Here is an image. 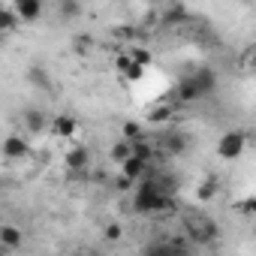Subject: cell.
<instances>
[{
  "instance_id": "cell-18",
  "label": "cell",
  "mask_w": 256,
  "mask_h": 256,
  "mask_svg": "<svg viewBox=\"0 0 256 256\" xmlns=\"http://www.w3.org/2000/svg\"><path fill=\"white\" fill-rule=\"evenodd\" d=\"M172 114H175V108H172L169 102H163V106L157 102V106H151V112H148V120H151V124H163V120H169Z\"/></svg>"
},
{
  "instance_id": "cell-13",
  "label": "cell",
  "mask_w": 256,
  "mask_h": 256,
  "mask_svg": "<svg viewBox=\"0 0 256 256\" xmlns=\"http://www.w3.org/2000/svg\"><path fill=\"white\" fill-rule=\"evenodd\" d=\"M126 54H130V60L136 64V66H151L154 64V54L148 52V48H142V46H126Z\"/></svg>"
},
{
  "instance_id": "cell-5",
  "label": "cell",
  "mask_w": 256,
  "mask_h": 256,
  "mask_svg": "<svg viewBox=\"0 0 256 256\" xmlns=\"http://www.w3.org/2000/svg\"><path fill=\"white\" fill-rule=\"evenodd\" d=\"M64 166H66L70 172H84V169L90 166V151H88V145H72V148L64 154Z\"/></svg>"
},
{
  "instance_id": "cell-4",
  "label": "cell",
  "mask_w": 256,
  "mask_h": 256,
  "mask_svg": "<svg viewBox=\"0 0 256 256\" xmlns=\"http://www.w3.org/2000/svg\"><path fill=\"white\" fill-rule=\"evenodd\" d=\"M0 154H4L6 160H24L28 154H30V145H28V139L24 136H6L4 142H0Z\"/></svg>"
},
{
  "instance_id": "cell-14",
  "label": "cell",
  "mask_w": 256,
  "mask_h": 256,
  "mask_svg": "<svg viewBox=\"0 0 256 256\" xmlns=\"http://www.w3.org/2000/svg\"><path fill=\"white\" fill-rule=\"evenodd\" d=\"M28 82H30L34 88H40V90H52V78H48V72H46L42 66H30V70H28Z\"/></svg>"
},
{
  "instance_id": "cell-3",
  "label": "cell",
  "mask_w": 256,
  "mask_h": 256,
  "mask_svg": "<svg viewBox=\"0 0 256 256\" xmlns=\"http://www.w3.org/2000/svg\"><path fill=\"white\" fill-rule=\"evenodd\" d=\"M247 151V133L244 130H229L217 142V157L220 160H238Z\"/></svg>"
},
{
  "instance_id": "cell-12",
  "label": "cell",
  "mask_w": 256,
  "mask_h": 256,
  "mask_svg": "<svg viewBox=\"0 0 256 256\" xmlns=\"http://www.w3.org/2000/svg\"><path fill=\"white\" fill-rule=\"evenodd\" d=\"M217 190H220L217 175H208V178L199 181V187H196V199H199V202H211V199L217 196Z\"/></svg>"
},
{
  "instance_id": "cell-22",
  "label": "cell",
  "mask_w": 256,
  "mask_h": 256,
  "mask_svg": "<svg viewBox=\"0 0 256 256\" xmlns=\"http://www.w3.org/2000/svg\"><path fill=\"white\" fill-rule=\"evenodd\" d=\"M102 238H106V241H112V244H114V241H120V238H124L120 223H108V226L102 229Z\"/></svg>"
},
{
  "instance_id": "cell-11",
  "label": "cell",
  "mask_w": 256,
  "mask_h": 256,
  "mask_svg": "<svg viewBox=\"0 0 256 256\" xmlns=\"http://www.w3.org/2000/svg\"><path fill=\"white\" fill-rule=\"evenodd\" d=\"M18 28H22V22H18V16L12 12V6L0 4V36H6V34H12V30H18Z\"/></svg>"
},
{
  "instance_id": "cell-24",
  "label": "cell",
  "mask_w": 256,
  "mask_h": 256,
  "mask_svg": "<svg viewBox=\"0 0 256 256\" xmlns=\"http://www.w3.org/2000/svg\"><path fill=\"white\" fill-rule=\"evenodd\" d=\"M112 34H114V36H120V40H136V36H139V30H136V28H112Z\"/></svg>"
},
{
  "instance_id": "cell-19",
  "label": "cell",
  "mask_w": 256,
  "mask_h": 256,
  "mask_svg": "<svg viewBox=\"0 0 256 256\" xmlns=\"http://www.w3.org/2000/svg\"><path fill=\"white\" fill-rule=\"evenodd\" d=\"M120 133H124V142H139V139H145V136H142V124H139V120H124Z\"/></svg>"
},
{
  "instance_id": "cell-6",
  "label": "cell",
  "mask_w": 256,
  "mask_h": 256,
  "mask_svg": "<svg viewBox=\"0 0 256 256\" xmlns=\"http://www.w3.org/2000/svg\"><path fill=\"white\" fill-rule=\"evenodd\" d=\"M12 12L18 16L22 24H30L42 16V0H16L12 4Z\"/></svg>"
},
{
  "instance_id": "cell-2",
  "label": "cell",
  "mask_w": 256,
  "mask_h": 256,
  "mask_svg": "<svg viewBox=\"0 0 256 256\" xmlns=\"http://www.w3.org/2000/svg\"><path fill=\"white\" fill-rule=\"evenodd\" d=\"M214 84H217L214 72H211V70H199L196 76H187V78L178 82V88H175V100H178V102H196V100L208 96V94L214 90Z\"/></svg>"
},
{
  "instance_id": "cell-8",
  "label": "cell",
  "mask_w": 256,
  "mask_h": 256,
  "mask_svg": "<svg viewBox=\"0 0 256 256\" xmlns=\"http://www.w3.org/2000/svg\"><path fill=\"white\" fill-rule=\"evenodd\" d=\"M118 169H120V175H124L126 181H133V184H136V181H142V178H145V172H148V163H142L139 157H133V154H130V157H126V160L118 166Z\"/></svg>"
},
{
  "instance_id": "cell-20",
  "label": "cell",
  "mask_w": 256,
  "mask_h": 256,
  "mask_svg": "<svg viewBox=\"0 0 256 256\" xmlns=\"http://www.w3.org/2000/svg\"><path fill=\"white\" fill-rule=\"evenodd\" d=\"M108 157H112V163H118V166H120L126 157H130V142H124V139H120V142H114V145H112V151H108Z\"/></svg>"
},
{
  "instance_id": "cell-15",
  "label": "cell",
  "mask_w": 256,
  "mask_h": 256,
  "mask_svg": "<svg viewBox=\"0 0 256 256\" xmlns=\"http://www.w3.org/2000/svg\"><path fill=\"white\" fill-rule=\"evenodd\" d=\"M130 154H133V157H139L142 163H151V157H154V145H151L148 139H139V142H130Z\"/></svg>"
},
{
  "instance_id": "cell-9",
  "label": "cell",
  "mask_w": 256,
  "mask_h": 256,
  "mask_svg": "<svg viewBox=\"0 0 256 256\" xmlns=\"http://www.w3.org/2000/svg\"><path fill=\"white\" fill-rule=\"evenodd\" d=\"M0 244H4L6 250H16V247H22V244H24V232H22L18 226H12V223L0 226Z\"/></svg>"
},
{
  "instance_id": "cell-16",
  "label": "cell",
  "mask_w": 256,
  "mask_h": 256,
  "mask_svg": "<svg viewBox=\"0 0 256 256\" xmlns=\"http://www.w3.org/2000/svg\"><path fill=\"white\" fill-rule=\"evenodd\" d=\"M184 18H187V6H181V4L169 6V10L160 16V22H163V24H184Z\"/></svg>"
},
{
  "instance_id": "cell-17",
  "label": "cell",
  "mask_w": 256,
  "mask_h": 256,
  "mask_svg": "<svg viewBox=\"0 0 256 256\" xmlns=\"http://www.w3.org/2000/svg\"><path fill=\"white\" fill-rule=\"evenodd\" d=\"M94 46H96V40H94L90 34H76V36H72V52H76V54H90Z\"/></svg>"
},
{
  "instance_id": "cell-26",
  "label": "cell",
  "mask_w": 256,
  "mask_h": 256,
  "mask_svg": "<svg viewBox=\"0 0 256 256\" xmlns=\"http://www.w3.org/2000/svg\"><path fill=\"white\" fill-rule=\"evenodd\" d=\"M133 187H136V184H133V181H126L124 175L118 178V190H133Z\"/></svg>"
},
{
  "instance_id": "cell-21",
  "label": "cell",
  "mask_w": 256,
  "mask_h": 256,
  "mask_svg": "<svg viewBox=\"0 0 256 256\" xmlns=\"http://www.w3.org/2000/svg\"><path fill=\"white\" fill-rule=\"evenodd\" d=\"M58 12L64 18H76L82 12V4H76V0H64V4H58Z\"/></svg>"
},
{
  "instance_id": "cell-25",
  "label": "cell",
  "mask_w": 256,
  "mask_h": 256,
  "mask_svg": "<svg viewBox=\"0 0 256 256\" xmlns=\"http://www.w3.org/2000/svg\"><path fill=\"white\" fill-rule=\"evenodd\" d=\"M126 66H130V54H126V52H120V54L114 58V70H118V72H124Z\"/></svg>"
},
{
  "instance_id": "cell-10",
  "label": "cell",
  "mask_w": 256,
  "mask_h": 256,
  "mask_svg": "<svg viewBox=\"0 0 256 256\" xmlns=\"http://www.w3.org/2000/svg\"><path fill=\"white\" fill-rule=\"evenodd\" d=\"M24 126H28V133H42L46 126H48V114L46 112H40V108H28L24 112Z\"/></svg>"
},
{
  "instance_id": "cell-7",
  "label": "cell",
  "mask_w": 256,
  "mask_h": 256,
  "mask_svg": "<svg viewBox=\"0 0 256 256\" xmlns=\"http://www.w3.org/2000/svg\"><path fill=\"white\" fill-rule=\"evenodd\" d=\"M76 130H78V120H76L72 114H58V118H52V133H54L58 139H72Z\"/></svg>"
},
{
  "instance_id": "cell-27",
  "label": "cell",
  "mask_w": 256,
  "mask_h": 256,
  "mask_svg": "<svg viewBox=\"0 0 256 256\" xmlns=\"http://www.w3.org/2000/svg\"><path fill=\"white\" fill-rule=\"evenodd\" d=\"M0 46H4V36H0Z\"/></svg>"
},
{
  "instance_id": "cell-1",
  "label": "cell",
  "mask_w": 256,
  "mask_h": 256,
  "mask_svg": "<svg viewBox=\"0 0 256 256\" xmlns=\"http://www.w3.org/2000/svg\"><path fill=\"white\" fill-rule=\"evenodd\" d=\"M133 211L136 214H160V211H172L175 199H172V190L163 187L157 178H142L136 187H133Z\"/></svg>"
},
{
  "instance_id": "cell-23",
  "label": "cell",
  "mask_w": 256,
  "mask_h": 256,
  "mask_svg": "<svg viewBox=\"0 0 256 256\" xmlns=\"http://www.w3.org/2000/svg\"><path fill=\"white\" fill-rule=\"evenodd\" d=\"M142 76H145V70H142V66H136L133 60H130V66L124 70V78H126V82H139Z\"/></svg>"
}]
</instances>
